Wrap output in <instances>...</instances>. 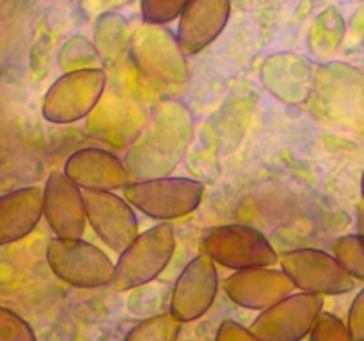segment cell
Returning <instances> with one entry per match:
<instances>
[{"mask_svg": "<svg viewBox=\"0 0 364 341\" xmlns=\"http://www.w3.org/2000/svg\"><path fill=\"white\" fill-rule=\"evenodd\" d=\"M358 233L364 237V206H359L358 210Z\"/></svg>", "mask_w": 364, "mask_h": 341, "instance_id": "24", "label": "cell"}, {"mask_svg": "<svg viewBox=\"0 0 364 341\" xmlns=\"http://www.w3.org/2000/svg\"><path fill=\"white\" fill-rule=\"evenodd\" d=\"M231 0H191L180 16L176 39L185 53L212 45L230 20Z\"/></svg>", "mask_w": 364, "mask_h": 341, "instance_id": "15", "label": "cell"}, {"mask_svg": "<svg viewBox=\"0 0 364 341\" xmlns=\"http://www.w3.org/2000/svg\"><path fill=\"white\" fill-rule=\"evenodd\" d=\"M201 247L203 252L215 261V265L237 272L274 266L279 261V254L269 238L247 224H224L208 231V234L203 238Z\"/></svg>", "mask_w": 364, "mask_h": 341, "instance_id": "6", "label": "cell"}, {"mask_svg": "<svg viewBox=\"0 0 364 341\" xmlns=\"http://www.w3.org/2000/svg\"><path fill=\"white\" fill-rule=\"evenodd\" d=\"M361 195H363V206H364V170H363V178H361Z\"/></svg>", "mask_w": 364, "mask_h": 341, "instance_id": "25", "label": "cell"}, {"mask_svg": "<svg viewBox=\"0 0 364 341\" xmlns=\"http://www.w3.org/2000/svg\"><path fill=\"white\" fill-rule=\"evenodd\" d=\"M174 251L176 237L167 222L142 231L117 258L110 286L117 291H130L151 283L169 265Z\"/></svg>", "mask_w": 364, "mask_h": 341, "instance_id": "2", "label": "cell"}, {"mask_svg": "<svg viewBox=\"0 0 364 341\" xmlns=\"http://www.w3.org/2000/svg\"><path fill=\"white\" fill-rule=\"evenodd\" d=\"M105 85L107 73L100 67L64 73L43 98V117L53 124H71L91 116L102 102Z\"/></svg>", "mask_w": 364, "mask_h": 341, "instance_id": "5", "label": "cell"}, {"mask_svg": "<svg viewBox=\"0 0 364 341\" xmlns=\"http://www.w3.org/2000/svg\"><path fill=\"white\" fill-rule=\"evenodd\" d=\"M219 290L217 265L205 252L198 254L181 270L171 293L169 313L181 323L201 318L215 302Z\"/></svg>", "mask_w": 364, "mask_h": 341, "instance_id": "11", "label": "cell"}, {"mask_svg": "<svg viewBox=\"0 0 364 341\" xmlns=\"http://www.w3.org/2000/svg\"><path fill=\"white\" fill-rule=\"evenodd\" d=\"M205 195V183L194 178L164 176L153 180L132 181L123 190V197L155 220H176L199 208Z\"/></svg>", "mask_w": 364, "mask_h": 341, "instance_id": "3", "label": "cell"}, {"mask_svg": "<svg viewBox=\"0 0 364 341\" xmlns=\"http://www.w3.org/2000/svg\"><path fill=\"white\" fill-rule=\"evenodd\" d=\"M178 39L159 25L139 32L132 48V59L144 77L166 89L185 87L187 60Z\"/></svg>", "mask_w": 364, "mask_h": 341, "instance_id": "8", "label": "cell"}, {"mask_svg": "<svg viewBox=\"0 0 364 341\" xmlns=\"http://www.w3.org/2000/svg\"><path fill=\"white\" fill-rule=\"evenodd\" d=\"M322 311V297L294 291L272 308L259 313L249 329L259 341H302L311 334Z\"/></svg>", "mask_w": 364, "mask_h": 341, "instance_id": "9", "label": "cell"}, {"mask_svg": "<svg viewBox=\"0 0 364 341\" xmlns=\"http://www.w3.org/2000/svg\"><path fill=\"white\" fill-rule=\"evenodd\" d=\"M215 341H259L249 327L235 320H224L215 334Z\"/></svg>", "mask_w": 364, "mask_h": 341, "instance_id": "22", "label": "cell"}, {"mask_svg": "<svg viewBox=\"0 0 364 341\" xmlns=\"http://www.w3.org/2000/svg\"><path fill=\"white\" fill-rule=\"evenodd\" d=\"M347 325L355 341H364V288L355 295L348 311Z\"/></svg>", "mask_w": 364, "mask_h": 341, "instance_id": "23", "label": "cell"}, {"mask_svg": "<svg viewBox=\"0 0 364 341\" xmlns=\"http://www.w3.org/2000/svg\"><path fill=\"white\" fill-rule=\"evenodd\" d=\"M281 269L287 272L299 291L318 295H343L355 288V279L343 269L334 254L322 249H294L279 258Z\"/></svg>", "mask_w": 364, "mask_h": 341, "instance_id": "7", "label": "cell"}, {"mask_svg": "<svg viewBox=\"0 0 364 341\" xmlns=\"http://www.w3.org/2000/svg\"><path fill=\"white\" fill-rule=\"evenodd\" d=\"M64 174L82 190L116 192L132 183L127 166L103 148H82L68 156Z\"/></svg>", "mask_w": 364, "mask_h": 341, "instance_id": "14", "label": "cell"}, {"mask_svg": "<svg viewBox=\"0 0 364 341\" xmlns=\"http://www.w3.org/2000/svg\"><path fill=\"white\" fill-rule=\"evenodd\" d=\"M309 341H355L352 337L350 329L343 320L334 316L333 313L322 311L318 320H316L315 327H313L311 334H309Z\"/></svg>", "mask_w": 364, "mask_h": 341, "instance_id": "20", "label": "cell"}, {"mask_svg": "<svg viewBox=\"0 0 364 341\" xmlns=\"http://www.w3.org/2000/svg\"><path fill=\"white\" fill-rule=\"evenodd\" d=\"M333 254L343 269L355 281L364 283V237L363 234H345L340 237L333 245Z\"/></svg>", "mask_w": 364, "mask_h": 341, "instance_id": "18", "label": "cell"}, {"mask_svg": "<svg viewBox=\"0 0 364 341\" xmlns=\"http://www.w3.org/2000/svg\"><path fill=\"white\" fill-rule=\"evenodd\" d=\"M43 217L59 238L84 237L85 217L84 190L75 185L64 170H52L43 187Z\"/></svg>", "mask_w": 364, "mask_h": 341, "instance_id": "12", "label": "cell"}, {"mask_svg": "<svg viewBox=\"0 0 364 341\" xmlns=\"http://www.w3.org/2000/svg\"><path fill=\"white\" fill-rule=\"evenodd\" d=\"M43 219V188L23 187L0 195V245L28 237Z\"/></svg>", "mask_w": 364, "mask_h": 341, "instance_id": "16", "label": "cell"}, {"mask_svg": "<svg viewBox=\"0 0 364 341\" xmlns=\"http://www.w3.org/2000/svg\"><path fill=\"white\" fill-rule=\"evenodd\" d=\"M192 134L194 123L187 107L171 99L160 103L148 130L132 141L124 155L132 181L171 176L183 158Z\"/></svg>", "mask_w": 364, "mask_h": 341, "instance_id": "1", "label": "cell"}, {"mask_svg": "<svg viewBox=\"0 0 364 341\" xmlns=\"http://www.w3.org/2000/svg\"><path fill=\"white\" fill-rule=\"evenodd\" d=\"M191 0H141L142 20L148 25H166L181 16Z\"/></svg>", "mask_w": 364, "mask_h": 341, "instance_id": "19", "label": "cell"}, {"mask_svg": "<svg viewBox=\"0 0 364 341\" xmlns=\"http://www.w3.org/2000/svg\"><path fill=\"white\" fill-rule=\"evenodd\" d=\"M46 263L60 281L82 290L112 284L116 272L107 252L84 238L53 237L46 245Z\"/></svg>", "mask_w": 364, "mask_h": 341, "instance_id": "4", "label": "cell"}, {"mask_svg": "<svg viewBox=\"0 0 364 341\" xmlns=\"http://www.w3.org/2000/svg\"><path fill=\"white\" fill-rule=\"evenodd\" d=\"M0 341H38V337L27 320L0 305Z\"/></svg>", "mask_w": 364, "mask_h": 341, "instance_id": "21", "label": "cell"}, {"mask_svg": "<svg viewBox=\"0 0 364 341\" xmlns=\"http://www.w3.org/2000/svg\"><path fill=\"white\" fill-rule=\"evenodd\" d=\"M297 290L283 269L238 270L224 281V291L233 304L252 311H265Z\"/></svg>", "mask_w": 364, "mask_h": 341, "instance_id": "13", "label": "cell"}, {"mask_svg": "<svg viewBox=\"0 0 364 341\" xmlns=\"http://www.w3.org/2000/svg\"><path fill=\"white\" fill-rule=\"evenodd\" d=\"M181 325L171 313H162L137 323L123 341H178Z\"/></svg>", "mask_w": 364, "mask_h": 341, "instance_id": "17", "label": "cell"}, {"mask_svg": "<svg viewBox=\"0 0 364 341\" xmlns=\"http://www.w3.org/2000/svg\"><path fill=\"white\" fill-rule=\"evenodd\" d=\"M84 205L89 226L117 254L141 233L135 208L116 192L84 190Z\"/></svg>", "mask_w": 364, "mask_h": 341, "instance_id": "10", "label": "cell"}]
</instances>
